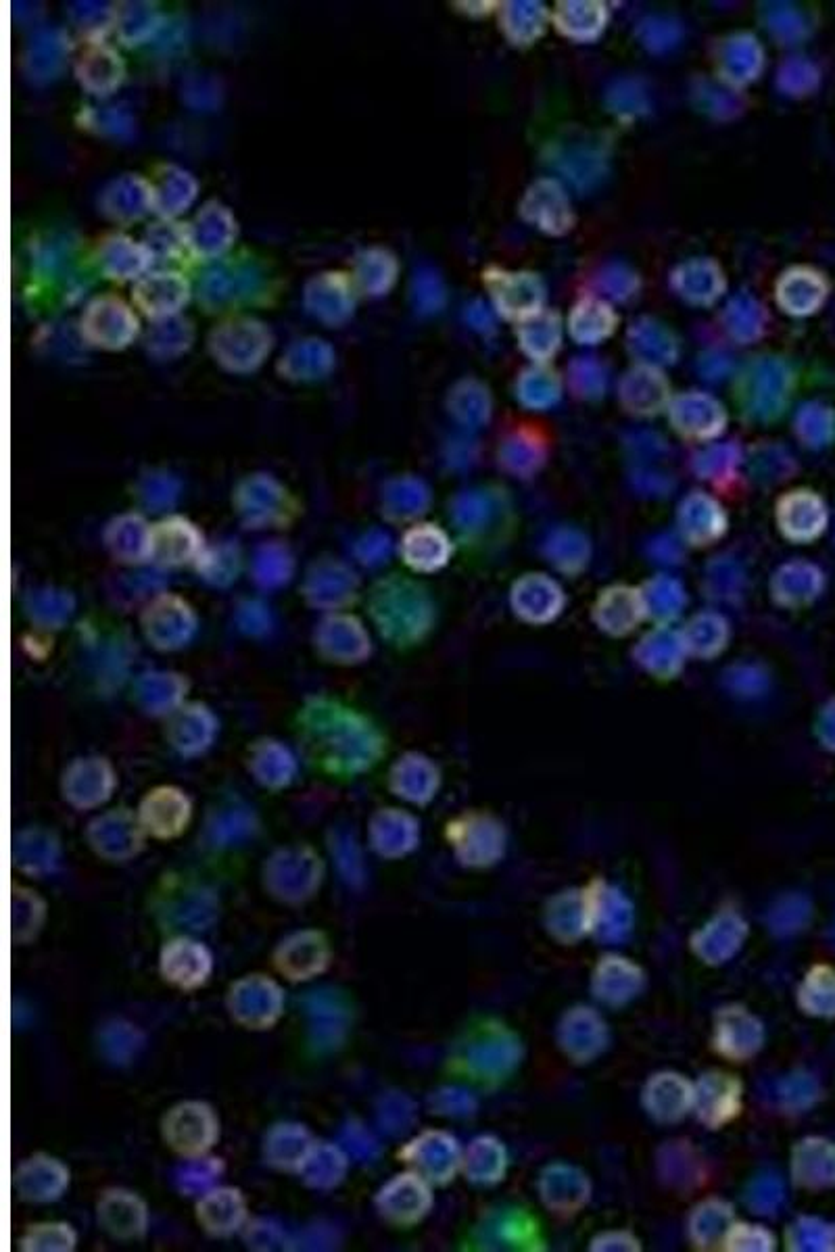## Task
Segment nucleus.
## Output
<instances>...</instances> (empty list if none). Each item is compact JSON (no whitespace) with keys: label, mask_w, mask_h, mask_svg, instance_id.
<instances>
[{"label":"nucleus","mask_w":835,"mask_h":1252,"mask_svg":"<svg viewBox=\"0 0 835 1252\" xmlns=\"http://www.w3.org/2000/svg\"><path fill=\"white\" fill-rule=\"evenodd\" d=\"M520 389L524 393V399L533 397L535 391H539L537 399H535V403H539V405H543L547 401H552L554 397H558L556 380L550 374H543V372L527 374V378H524V384H520Z\"/></svg>","instance_id":"nucleus-13"},{"label":"nucleus","mask_w":835,"mask_h":1252,"mask_svg":"<svg viewBox=\"0 0 835 1252\" xmlns=\"http://www.w3.org/2000/svg\"><path fill=\"white\" fill-rule=\"evenodd\" d=\"M529 218L539 222L547 230H564L568 224V207L562 190L552 182L537 184L524 205Z\"/></svg>","instance_id":"nucleus-1"},{"label":"nucleus","mask_w":835,"mask_h":1252,"mask_svg":"<svg viewBox=\"0 0 835 1252\" xmlns=\"http://www.w3.org/2000/svg\"><path fill=\"white\" fill-rule=\"evenodd\" d=\"M195 547H197V537L193 533V528L184 522L159 524L157 531L151 533L149 551L155 553L157 560L161 562H170V564L186 562L188 556H193Z\"/></svg>","instance_id":"nucleus-2"},{"label":"nucleus","mask_w":835,"mask_h":1252,"mask_svg":"<svg viewBox=\"0 0 835 1252\" xmlns=\"http://www.w3.org/2000/svg\"><path fill=\"white\" fill-rule=\"evenodd\" d=\"M614 318L602 303H583L570 318V330L581 343H595L612 330Z\"/></svg>","instance_id":"nucleus-5"},{"label":"nucleus","mask_w":835,"mask_h":1252,"mask_svg":"<svg viewBox=\"0 0 835 1252\" xmlns=\"http://www.w3.org/2000/svg\"><path fill=\"white\" fill-rule=\"evenodd\" d=\"M677 286L681 295H685L691 301H710L719 295L721 288V278L712 266L708 263H691V266H685L679 270L677 274Z\"/></svg>","instance_id":"nucleus-4"},{"label":"nucleus","mask_w":835,"mask_h":1252,"mask_svg":"<svg viewBox=\"0 0 835 1252\" xmlns=\"http://www.w3.org/2000/svg\"><path fill=\"white\" fill-rule=\"evenodd\" d=\"M433 531H414L405 539V558L416 568H435L445 558V539L437 533L431 545H426Z\"/></svg>","instance_id":"nucleus-8"},{"label":"nucleus","mask_w":835,"mask_h":1252,"mask_svg":"<svg viewBox=\"0 0 835 1252\" xmlns=\"http://www.w3.org/2000/svg\"><path fill=\"white\" fill-rule=\"evenodd\" d=\"M727 318H729V328L737 336H742V339H748V336H754L758 332V326H760V322H758V305L752 303L746 297L744 299H735L729 305Z\"/></svg>","instance_id":"nucleus-12"},{"label":"nucleus","mask_w":835,"mask_h":1252,"mask_svg":"<svg viewBox=\"0 0 835 1252\" xmlns=\"http://www.w3.org/2000/svg\"><path fill=\"white\" fill-rule=\"evenodd\" d=\"M727 78L735 82H748L760 69V48L752 38H735L725 51Z\"/></svg>","instance_id":"nucleus-6"},{"label":"nucleus","mask_w":835,"mask_h":1252,"mask_svg":"<svg viewBox=\"0 0 835 1252\" xmlns=\"http://www.w3.org/2000/svg\"><path fill=\"white\" fill-rule=\"evenodd\" d=\"M560 28L577 38H585V36H593L602 28L604 21V13L600 5H587V3H575V5H562V11L558 15Z\"/></svg>","instance_id":"nucleus-7"},{"label":"nucleus","mask_w":835,"mask_h":1252,"mask_svg":"<svg viewBox=\"0 0 835 1252\" xmlns=\"http://www.w3.org/2000/svg\"><path fill=\"white\" fill-rule=\"evenodd\" d=\"M539 301H541V286L535 278L516 276L506 282L504 305H508L510 311L514 313L531 311L535 305H539Z\"/></svg>","instance_id":"nucleus-10"},{"label":"nucleus","mask_w":835,"mask_h":1252,"mask_svg":"<svg viewBox=\"0 0 835 1252\" xmlns=\"http://www.w3.org/2000/svg\"><path fill=\"white\" fill-rule=\"evenodd\" d=\"M823 299V284L815 274L794 272L787 274L779 286V301L787 311L806 313L815 309Z\"/></svg>","instance_id":"nucleus-3"},{"label":"nucleus","mask_w":835,"mask_h":1252,"mask_svg":"<svg viewBox=\"0 0 835 1252\" xmlns=\"http://www.w3.org/2000/svg\"><path fill=\"white\" fill-rule=\"evenodd\" d=\"M520 339L531 355H550L558 347V318L541 316L535 322H529L520 332Z\"/></svg>","instance_id":"nucleus-9"},{"label":"nucleus","mask_w":835,"mask_h":1252,"mask_svg":"<svg viewBox=\"0 0 835 1252\" xmlns=\"http://www.w3.org/2000/svg\"><path fill=\"white\" fill-rule=\"evenodd\" d=\"M633 332L637 334V341H633V349H635L637 355L641 353V355H646V357L656 359V361H668V359H671V355H675L673 341L668 339V336L664 334V330L658 328V324H652L650 328H646V326L639 328V324H637V328Z\"/></svg>","instance_id":"nucleus-11"}]
</instances>
